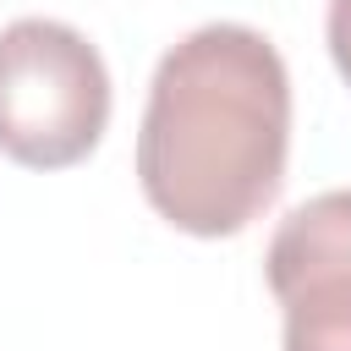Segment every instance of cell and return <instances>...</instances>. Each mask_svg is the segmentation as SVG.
Returning <instances> with one entry per match:
<instances>
[{
    "instance_id": "obj_1",
    "label": "cell",
    "mask_w": 351,
    "mask_h": 351,
    "mask_svg": "<svg viewBox=\"0 0 351 351\" xmlns=\"http://www.w3.org/2000/svg\"><path fill=\"white\" fill-rule=\"evenodd\" d=\"M291 77L280 49L241 22L186 33L148 82L137 181L186 236L247 230L285 186Z\"/></svg>"
},
{
    "instance_id": "obj_2",
    "label": "cell",
    "mask_w": 351,
    "mask_h": 351,
    "mask_svg": "<svg viewBox=\"0 0 351 351\" xmlns=\"http://www.w3.org/2000/svg\"><path fill=\"white\" fill-rule=\"evenodd\" d=\"M110 126L104 55L66 22L0 27V154L27 170L82 165Z\"/></svg>"
},
{
    "instance_id": "obj_3",
    "label": "cell",
    "mask_w": 351,
    "mask_h": 351,
    "mask_svg": "<svg viewBox=\"0 0 351 351\" xmlns=\"http://www.w3.org/2000/svg\"><path fill=\"white\" fill-rule=\"evenodd\" d=\"M263 274L285 307V351H351V192H318L296 203Z\"/></svg>"
},
{
    "instance_id": "obj_4",
    "label": "cell",
    "mask_w": 351,
    "mask_h": 351,
    "mask_svg": "<svg viewBox=\"0 0 351 351\" xmlns=\"http://www.w3.org/2000/svg\"><path fill=\"white\" fill-rule=\"evenodd\" d=\"M329 55L351 88V0H329Z\"/></svg>"
}]
</instances>
